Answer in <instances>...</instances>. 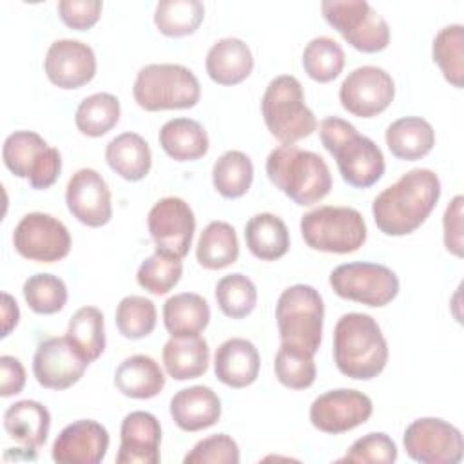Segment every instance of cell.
I'll list each match as a JSON object with an SVG mask.
<instances>
[{
	"label": "cell",
	"mask_w": 464,
	"mask_h": 464,
	"mask_svg": "<svg viewBox=\"0 0 464 464\" xmlns=\"http://www.w3.org/2000/svg\"><path fill=\"white\" fill-rule=\"evenodd\" d=\"M402 444L408 457L420 464H459L464 455V439L457 426L437 417L413 420Z\"/></svg>",
	"instance_id": "cell-12"
},
{
	"label": "cell",
	"mask_w": 464,
	"mask_h": 464,
	"mask_svg": "<svg viewBox=\"0 0 464 464\" xmlns=\"http://www.w3.org/2000/svg\"><path fill=\"white\" fill-rule=\"evenodd\" d=\"M245 241L250 254L261 261H276L290 248L286 223L270 212H259L246 221Z\"/></svg>",
	"instance_id": "cell-31"
},
{
	"label": "cell",
	"mask_w": 464,
	"mask_h": 464,
	"mask_svg": "<svg viewBox=\"0 0 464 464\" xmlns=\"http://www.w3.org/2000/svg\"><path fill=\"white\" fill-rule=\"evenodd\" d=\"M384 140L397 160L415 161L433 149L435 130L431 123L420 116H404L388 125Z\"/></svg>",
	"instance_id": "cell-28"
},
{
	"label": "cell",
	"mask_w": 464,
	"mask_h": 464,
	"mask_svg": "<svg viewBox=\"0 0 464 464\" xmlns=\"http://www.w3.org/2000/svg\"><path fill=\"white\" fill-rule=\"evenodd\" d=\"M118 332L127 339H143L156 328V306L143 295H125L116 306Z\"/></svg>",
	"instance_id": "cell-44"
},
{
	"label": "cell",
	"mask_w": 464,
	"mask_h": 464,
	"mask_svg": "<svg viewBox=\"0 0 464 464\" xmlns=\"http://www.w3.org/2000/svg\"><path fill=\"white\" fill-rule=\"evenodd\" d=\"M254 179L252 160L241 150L223 152L212 167V183L218 194L227 199L245 196Z\"/></svg>",
	"instance_id": "cell-35"
},
{
	"label": "cell",
	"mask_w": 464,
	"mask_h": 464,
	"mask_svg": "<svg viewBox=\"0 0 464 464\" xmlns=\"http://www.w3.org/2000/svg\"><path fill=\"white\" fill-rule=\"evenodd\" d=\"M120 100L111 92H94L83 98L74 112L76 129L91 138L107 134L120 121Z\"/></svg>",
	"instance_id": "cell-36"
},
{
	"label": "cell",
	"mask_w": 464,
	"mask_h": 464,
	"mask_svg": "<svg viewBox=\"0 0 464 464\" xmlns=\"http://www.w3.org/2000/svg\"><path fill=\"white\" fill-rule=\"evenodd\" d=\"M440 179L430 169H411L386 187L372 203L377 228L386 236L415 232L437 207Z\"/></svg>",
	"instance_id": "cell-1"
},
{
	"label": "cell",
	"mask_w": 464,
	"mask_h": 464,
	"mask_svg": "<svg viewBox=\"0 0 464 464\" xmlns=\"http://www.w3.org/2000/svg\"><path fill=\"white\" fill-rule=\"evenodd\" d=\"M160 147L174 161H194L208 152V134L192 118H172L165 121L158 134Z\"/></svg>",
	"instance_id": "cell-27"
},
{
	"label": "cell",
	"mask_w": 464,
	"mask_h": 464,
	"mask_svg": "<svg viewBox=\"0 0 464 464\" xmlns=\"http://www.w3.org/2000/svg\"><path fill=\"white\" fill-rule=\"evenodd\" d=\"M334 362L355 381L375 379L388 362V343L377 321L361 312L339 317L334 328Z\"/></svg>",
	"instance_id": "cell-2"
},
{
	"label": "cell",
	"mask_w": 464,
	"mask_h": 464,
	"mask_svg": "<svg viewBox=\"0 0 464 464\" xmlns=\"http://www.w3.org/2000/svg\"><path fill=\"white\" fill-rule=\"evenodd\" d=\"M239 257V241L234 227L227 221H210L199 234L196 259L207 270H221Z\"/></svg>",
	"instance_id": "cell-33"
},
{
	"label": "cell",
	"mask_w": 464,
	"mask_h": 464,
	"mask_svg": "<svg viewBox=\"0 0 464 464\" xmlns=\"http://www.w3.org/2000/svg\"><path fill=\"white\" fill-rule=\"evenodd\" d=\"M332 290L348 301L366 306H386L399 294V277L381 263H343L330 274Z\"/></svg>",
	"instance_id": "cell-11"
},
{
	"label": "cell",
	"mask_w": 464,
	"mask_h": 464,
	"mask_svg": "<svg viewBox=\"0 0 464 464\" xmlns=\"http://www.w3.org/2000/svg\"><path fill=\"white\" fill-rule=\"evenodd\" d=\"M161 426L156 415L136 410L123 417L120 428L118 464H158Z\"/></svg>",
	"instance_id": "cell-21"
},
{
	"label": "cell",
	"mask_w": 464,
	"mask_h": 464,
	"mask_svg": "<svg viewBox=\"0 0 464 464\" xmlns=\"http://www.w3.org/2000/svg\"><path fill=\"white\" fill-rule=\"evenodd\" d=\"M67 341L89 364L94 362L105 350V323L103 314L96 306H82L69 319L65 332Z\"/></svg>",
	"instance_id": "cell-34"
},
{
	"label": "cell",
	"mask_w": 464,
	"mask_h": 464,
	"mask_svg": "<svg viewBox=\"0 0 464 464\" xmlns=\"http://www.w3.org/2000/svg\"><path fill=\"white\" fill-rule=\"evenodd\" d=\"M205 18L199 0H161L154 11V24L165 36L179 38L198 31Z\"/></svg>",
	"instance_id": "cell-37"
},
{
	"label": "cell",
	"mask_w": 464,
	"mask_h": 464,
	"mask_svg": "<svg viewBox=\"0 0 464 464\" xmlns=\"http://www.w3.org/2000/svg\"><path fill=\"white\" fill-rule=\"evenodd\" d=\"M109 450V431L92 419L67 424L53 444V460L62 464H98Z\"/></svg>",
	"instance_id": "cell-20"
},
{
	"label": "cell",
	"mask_w": 464,
	"mask_h": 464,
	"mask_svg": "<svg viewBox=\"0 0 464 464\" xmlns=\"http://www.w3.org/2000/svg\"><path fill=\"white\" fill-rule=\"evenodd\" d=\"M373 411L372 399L352 388L321 393L310 404V422L323 433L339 435L364 424Z\"/></svg>",
	"instance_id": "cell-16"
},
{
	"label": "cell",
	"mask_w": 464,
	"mask_h": 464,
	"mask_svg": "<svg viewBox=\"0 0 464 464\" xmlns=\"http://www.w3.org/2000/svg\"><path fill=\"white\" fill-rule=\"evenodd\" d=\"M303 67L314 82L328 83L343 72L344 51L330 36L312 38L303 49Z\"/></svg>",
	"instance_id": "cell-39"
},
{
	"label": "cell",
	"mask_w": 464,
	"mask_h": 464,
	"mask_svg": "<svg viewBox=\"0 0 464 464\" xmlns=\"http://www.w3.org/2000/svg\"><path fill=\"white\" fill-rule=\"evenodd\" d=\"M105 161L123 179L140 181L152 167V152L138 132H121L107 143Z\"/></svg>",
	"instance_id": "cell-29"
},
{
	"label": "cell",
	"mask_w": 464,
	"mask_h": 464,
	"mask_svg": "<svg viewBox=\"0 0 464 464\" xmlns=\"http://www.w3.org/2000/svg\"><path fill=\"white\" fill-rule=\"evenodd\" d=\"M4 430L25 448H40L45 444L51 430V413L38 401H16L4 411Z\"/></svg>",
	"instance_id": "cell-25"
},
{
	"label": "cell",
	"mask_w": 464,
	"mask_h": 464,
	"mask_svg": "<svg viewBox=\"0 0 464 464\" xmlns=\"http://www.w3.org/2000/svg\"><path fill=\"white\" fill-rule=\"evenodd\" d=\"M205 69L212 82L219 85H236L250 76L254 56L241 38H221L208 49Z\"/></svg>",
	"instance_id": "cell-24"
},
{
	"label": "cell",
	"mask_w": 464,
	"mask_h": 464,
	"mask_svg": "<svg viewBox=\"0 0 464 464\" xmlns=\"http://www.w3.org/2000/svg\"><path fill=\"white\" fill-rule=\"evenodd\" d=\"M65 203L72 218L87 227H103L112 218L111 190L94 169H80L67 181Z\"/></svg>",
	"instance_id": "cell-18"
},
{
	"label": "cell",
	"mask_w": 464,
	"mask_h": 464,
	"mask_svg": "<svg viewBox=\"0 0 464 464\" xmlns=\"http://www.w3.org/2000/svg\"><path fill=\"white\" fill-rule=\"evenodd\" d=\"M114 386L130 399H152L165 388V373L160 364L143 353L130 355L120 362Z\"/></svg>",
	"instance_id": "cell-30"
},
{
	"label": "cell",
	"mask_w": 464,
	"mask_h": 464,
	"mask_svg": "<svg viewBox=\"0 0 464 464\" xmlns=\"http://www.w3.org/2000/svg\"><path fill=\"white\" fill-rule=\"evenodd\" d=\"M462 205L464 198L455 196L444 210V246L457 257H462Z\"/></svg>",
	"instance_id": "cell-48"
},
{
	"label": "cell",
	"mask_w": 464,
	"mask_h": 464,
	"mask_svg": "<svg viewBox=\"0 0 464 464\" xmlns=\"http://www.w3.org/2000/svg\"><path fill=\"white\" fill-rule=\"evenodd\" d=\"M324 20L357 51L379 53L390 44L388 22L364 0H324Z\"/></svg>",
	"instance_id": "cell-9"
},
{
	"label": "cell",
	"mask_w": 464,
	"mask_h": 464,
	"mask_svg": "<svg viewBox=\"0 0 464 464\" xmlns=\"http://www.w3.org/2000/svg\"><path fill=\"white\" fill-rule=\"evenodd\" d=\"M161 359L167 373L176 381L201 377L210 361L208 343L201 335H170V339L163 344Z\"/></svg>",
	"instance_id": "cell-26"
},
{
	"label": "cell",
	"mask_w": 464,
	"mask_h": 464,
	"mask_svg": "<svg viewBox=\"0 0 464 464\" xmlns=\"http://www.w3.org/2000/svg\"><path fill=\"white\" fill-rule=\"evenodd\" d=\"M265 167L270 183L301 207L319 203L332 188V174L326 161L317 152L297 145L272 149Z\"/></svg>",
	"instance_id": "cell-4"
},
{
	"label": "cell",
	"mask_w": 464,
	"mask_h": 464,
	"mask_svg": "<svg viewBox=\"0 0 464 464\" xmlns=\"http://www.w3.org/2000/svg\"><path fill=\"white\" fill-rule=\"evenodd\" d=\"M4 165L16 178H27L36 190L49 188L56 183L62 170V154L49 147L34 130H14L2 147Z\"/></svg>",
	"instance_id": "cell-10"
},
{
	"label": "cell",
	"mask_w": 464,
	"mask_h": 464,
	"mask_svg": "<svg viewBox=\"0 0 464 464\" xmlns=\"http://www.w3.org/2000/svg\"><path fill=\"white\" fill-rule=\"evenodd\" d=\"M274 372L277 381L290 390L310 388L317 375L314 353L281 344L274 359Z\"/></svg>",
	"instance_id": "cell-43"
},
{
	"label": "cell",
	"mask_w": 464,
	"mask_h": 464,
	"mask_svg": "<svg viewBox=\"0 0 464 464\" xmlns=\"http://www.w3.org/2000/svg\"><path fill=\"white\" fill-rule=\"evenodd\" d=\"M216 303L230 319H243L256 308L257 288L250 277L236 272L223 276L216 285Z\"/></svg>",
	"instance_id": "cell-40"
},
{
	"label": "cell",
	"mask_w": 464,
	"mask_h": 464,
	"mask_svg": "<svg viewBox=\"0 0 464 464\" xmlns=\"http://www.w3.org/2000/svg\"><path fill=\"white\" fill-rule=\"evenodd\" d=\"M170 417L183 431H201L219 420L221 401L208 386H188L172 395Z\"/></svg>",
	"instance_id": "cell-23"
},
{
	"label": "cell",
	"mask_w": 464,
	"mask_h": 464,
	"mask_svg": "<svg viewBox=\"0 0 464 464\" xmlns=\"http://www.w3.org/2000/svg\"><path fill=\"white\" fill-rule=\"evenodd\" d=\"M299 228L310 248L330 254L355 252L368 236L362 214L352 207L323 205L314 208L301 218Z\"/></svg>",
	"instance_id": "cell-8"
},
{
	"label": "cell",
	"mask_w": 464,
	"mask_h": 464,
	"mask_svg": "<svg viewBox=\"0 0 464 464\" xmlns=\"http://www.w3.org/2000/svg\"><path fill=\"white\" fill-rule=\"evenodd\" d=\"M24 299L27 306L34 314L51 315L60 312L67 303V286L65 283L53 274L38 272L34 276H29L24 283Z\"/></svg>",
	"instance_id": "cell-42"
},
{
	"label": "cell",
	"mask_w": 464,
	"mask_h": 464,
	"mask_svg": "<svg viewBox=\"0 0 464 464\" xmlns=\"http://www.w3.org/2000/svg\"><path fill=\"white\" fill-rule=\"evenodd\" d=\"M103 4L100 0H60L58 14L62 22L74 31L91 29L102 14Z\"/></svg>",
	"instance_id": "cell-47"
},
{
	"label": "cell",
	"mask_w": 464,
	"mask_h": 464,
	"mask_svg": "<svg viewBox=\"0 0 464 464\" xmlns=\"http://www.w3.org/2000/svg\"><path fill=\"white\" fill-rule=\"evenodd\" d=\"M25 386V368L20 359L13 355L0 357V395L11 397L24 390Z\"/></svg>",
	"instance_id": "cell-49"
},
{
	"label": "cell",
	"mask_w": 464,
	"mask_h": 464,
	"mask_svg": "<svg viewBox=\"0 0 464 464\" xmlns=\"http://www.w3.org/2000/svg\"><path fill=\"white\" fill-rule=\"evenodd\" d=\"M14 250L36 263H54L71 250V234L54 216L44 212L25 214L13 232Z\"/></svg>",
	"instance_id": "cell-13"
},
{
	"label": "cell",
	"mask_w": 464,
	"mask_h": 464,
	"mask_svg": "<svg viewBox=\"0 0 464 464\" xmlns=\"http://www.w3.org/2000/svg\"><path fill=\"white\" fill-rule=\"evenodd\" d=\"M319 138L348 185L368 188L382 178L386 169L382 150L373 140L359 134L350 121L339 116L324 118L319 123Z\"/></svg>",
	"instance_id": "cell-3"
},
{
	"label": "cell",
	"mask_w": 464,
	"mask_h": 464,
	"mask_svg": "<svg viewBox=\"0 0 464 464\" xmlns=\"http://www.w3.org/2000/svg\"><path fill=\"white\" fill-rule=\"evenodd\" d=\"M89 362L80 357L67 337H49L42 341L33 357V373L40 386L49 390H67L76 384Z\"/></svg>",
	"instance_id": "cell-17"
},
{
	"label": "cell",
	"mask_w": 464,
	"mask_h": 464,
	"mask_svg": "<svg viewBox=\"0 0 464 464\" xmlns=\"http://www.w3.org/2000/svg\"><path fill=\"white\" fill-rule=\"evenodd\" d=\"M397 460V446L390 435L382 431H372L357 439L339 462H377L390 464Z\"/></svg>",
	"instance_id": "cell-46"
},
{
	"label": "cell",
	"mask_w": 464,
	"mask_h": 464,
	"mask_svg": "<svg viewBox=\"0 0 464 464\" xmlns=\"http://www.w3.org/2000/svg\"><path fill=\"white\" fill-rule=\"evenodd\" d=\"M185 464H237L239 448L237 442L227 433H214L201 439L183 457Z\"/></svg>",
	"instance_id": "cell-45"
},
{
	"label": "cell",
	"mask_w": 464,
	"mask_h": 464,
	"mask_svg": "<svg viewBox=\"0 0 464 464\" xmlns=\"http://www.w3.org/2000/svg\"><path fill=\"white\" fill-rule=\"evenodd\" d=\"M210 321L207 299L194 292L170 295L163 304V324L172 337L199 335Z\"/></svg>",
	"instance_id": "cell-32"
},
{
	"label": "cell",
	"mask_w": 464,
	"mask_h": 464,
	"mask_svg": "<svg viewBox=\"0 0 464 464\" xmlns=\"http://www.w3.org/2000/svg\"><path fill=\"white\" fill-rule=\"evenodd\" d=\"M433 62L440 67L446 82L453 87L462 89L464 78V27L460 24H451L442 27L431 45Z\"/></svg>",
	"instance_id": "cell-38"
},
{
	"label": "cell",
	"mask_w": 464,
	"mask_h": 464,
	"mask_svg": "<svg viewBox=\"0 0 464 464\" xmlns=\"http://www.w3.org/2000/svg\"><path fill=\"white\" fill-rule=\"evenodd\" d=\"M276 319L281 344L315 355L323 337L324 303L314 286L299 283L285 288L276 304Z\"/></svg>",
	"instance_id": "cell-7"
},
{
	"label": "cell",
	"mask_w": 464,
	"mask_h": 464,
	"mask_svg": "<svg viewBox=\"0 0 464 464\" xmlns=\"http://www.w3.org/2000/svg\"><path fill=\"white\" fill-rule=\"evenodd\" d=\"M147 227L156 250L179 259L188 254L196 230V218L185 199L167 196L156 201L149 210Z\"/></svg>",
	"instance_id": "cell-14"
},
{
	"label": "cell",
	"mask_w": 464,
	"mask_h": 464,
	"mask_svg": "<svg viewBox=\"0 0 464 464\" xmlns=\"http://www.w3.org/2000/svg\"><path fill=\"white\" fill-rule=\"evenodd\" d=\"M259 352L256 344L243 337L223 341L214 353V373L228 388H246L259 375Z\"/></svg>",
	"instance_id": "cell-22"
},
{
	"label": "cell",
	"mask_w": 464,
	"mask_h": 464,
	"mask_svg": "<svg viewBox=\"0 0 464 464\" xmlns=\"http://www.w3.org/2000/svg\"><path fill=\"white\" fill-rule=\"evenodd\" d=\"M395 98L390 72L377 65H362L348 72L339 87L341 105L353 116L373 118L386 111Z\"/></svg>",
	"instance_id": "cell-15"
},
{
	"label": "cell",
	"mask_w": 464,
	"mask_h": 464,
	"mask_svg": "<svg viewBox=\"0 0 464 464\" xmlns=\"http://www.w3.org/2000/svg\"><path fill=\"white\" fill-rule=\"evenodd\" d=\"M134 102L150 112L190 109L199 102L198 76L181 63H149L136 74Z\"/></svg>",
	"instance_id": "cell-6"
},
{
	"label": "cell",
	"mask_w": 464,
	"mask_h": 464,
	"mask_svg": "<svg viewBox=\"0 0 464 464\" xmlns=\"http://www.w3.org/2000/svg\"><path fill=\"white\" fill-rule=\"evenodd\" d=\"M44 69L53 85L60 89H78L94 78L96 56L87 44L62 38L49 45Z\"/></svg>",
	"instance_id": "cell-19"
},
{
	"label": "cell",
	"mask_w": 464,
	"mask_h": 464,
	"mask_svg": "<svg viewBox=\"0 0 464 464\" xmlns=\"http://www.w3.org/2000/svg\"><path fill=\"white\" fill-rule=\"evenodd\" d=\"M261 114L270 134L283 145H294L317 129L315 114L304 103L303 85L292 74L270 80L261 98Z\"/></svg>",
	"instance_id": "cell-5"
},
{
	"label": "cell",
	"mask_w": 464,
	"mask_h": 464,
	"mask_svg": "<svg viewBox=\"0 0 464 464\" xmlns=\"http://www.w3.org/2000/svg\"><path fill=\"white\" fill-rule=\"evenodd\" d=\"M18 319H20L18 303L14 301L13 295L4 292L2 294V337H7L11 330H14V326L18 324Z\"/></svg>",
	"instance_id": "cell-50"
},
{
	"label": "cell",
	"mask_w": 464,
	"mask_h": 464,
	"mask_svg": "<svg viewBox=\"0 0 464 464\" xmlns=\"http://www.w3.org/2000/svg\"><path fill=\"white\" fill-rule=\"evenodd\" d=\"M183 276V263L179 257L156 250L145 261H141L136 281L138 285L154 295H163L170 292Z\"/></svg>",
	"instance_id": "cell-41"
}]
</instances>
